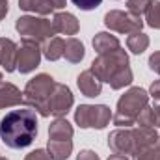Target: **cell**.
Instances as JSON below:
<instances>
[{
  "label": "cell",
  "instance_id": "obj_23",
  "mask_svg": "<svg viewBox=\"0 0 160 160\" xmlns=\"http://www.w3.org/2000/svg\"><path fill=\"white\" fill-rule=\"evenodd\" d=\"M130 82H132V71H130V67H125V69L119 71L108 84H110V88H114V89H121V88L128 86Z\"/></svg>",
  "mask_w": 160,
  "mask_h": 160
},
{
  "label": "cell",
  "instance_id": "obj_36",
  "mask_svg": "<svg viewBox=\"0 0 160 160\" xmlns=\"http://www.w3.org/2000/svg\"><path fill=\"white\" fill-rule=\"evenodd\" d=\"M108 160H128V158H127L125 155H116V153H114V155H112Z\"/></svg>",
  "mask_w": 160,
  "mask_h": 160
},
{
  "label": "cell",
  "instance_id": "obj_12",
  "mask_svg": "<svg viewBox=\"0 0 160 160\" xmlns=\"http://www.w3.org/2000/svg\"><path fill=\"white\" fill-rule=\"evenodd\" d=\"M52 28L56 34L75 36L78 32V21L73 13H56L52 19Z\"/></svg>",
  "mask_w": 160,
  "mask_h": 160
},
{
  "label": "cell",
  "instance_id": "obj_35",
  "mask_svg": "<svg viewBox=\"0 0 160 160\" xmlns=\"http://www.w3.org/2000/svg\"><path fill=\"white\" fill-rule=\"evenodd\" d=\"M8 13V2H0V19H4Z\"/></svg>",
  "mask_w": 160,
  "mask_h": 160
},
{
  "label": "cell",
  "instance_id": "obj_6",
  "mask_svg": "<svg viewBox=\"0 0 160 160\" xmlns=\"http://www.w3.org/2000/svg\"><path fill=\"white\" fill-rule=\"evenodd\" d=\"M110 118V108L104 104H80L75 112V121L82 128H104Z\"/></svg>",
  "mask_w": 160,
  "mask_h": 160
},
{
  "label": "cell",
  "instance_id": "obj_8",
  "mask_svg": "<svg viewBox=\"0 0 160 160\" xmlns=\"http://www.w3.org/2000/svg\"><path fill=\"white\" fill-rule=\"evenodd\" d=\"M41 50L36 41L22 39V45L17 50V69L21 73H30L39 65Z\"/></svg>",
  "mask_w": 160,
  "mask_h": 160
},
{
  "label": "cell",
  "instance_id": "obj_3",
  "mask_svg": "<svg viewBox=\"0 0 160 160\" xmlns=\"http://www.w3.org/2000/svg\"><path fill=\"white\" fill-rule=\"evenodd\" d=\"M56 82L52 77L48 75H38L36 78H32L26 88H24V102L34 106L41 116H50L48 112V101H50V95H52V89H54Z\"/></svg>",
  "mask_w": 160,
  "mask_h": 160
},
{
  "label": "cell",
  "instance_id": "obj_32",
  "mask_svg": "<svg viewBox=\"0 0 160 160\" xmlns=\"http://www.w3.org/2000/svg\"><path fill=\"white\" fill-rule=\"evenodd\" d=\"M149 93H151V97H153V99L160 101V80H155V82L151 84V89H149Z\"/></svg>",
  "mask_w": 160,
  "mask_h": 160
},
{
  "label": "cell",
  "instance_id": "obj_28",
  "mask_svg": "<svg viewBox=\"0 0 160 160\" xmlns=\"http://www.w3.org/2000/svg\"><path fill=\"white\" fill-rule=\"evenodd\" d=\"M101 2H102V0H73V4H75L77 8H80V9H84V11H89V9L99 8Z\"/></svg>",
  "mask_w": 160,
  "mask_h": 160
},
{
  "label": "cell",
  "instance_id": "obj_20",
  "mask_svg": "<svg viewBox=\"0 0 160 160\" xmlns=\"http://www.w3.org/2000/svg\"><path fill=\"white\" fill-rule=\"evenodd\" d=\"M19 8L24 11H34L39 15H48L54 11L52 4L48 0H19Z\"/></svg>",
  "mask_w": 160,
  "mask_h": 160
},
{
  "label": "cell",
  "instance_id": "obj_21",
  "mask_svg": "<svg viewBox=\"0 0 160 160\" xmlns=\"http://www.w3.org/2000/svg\"><path fill=\"white\" fill-rule=\"evenodd\" d=\"M73 151V142H54V140H48V153L52 160H65Z\"/></svg>",
  "mask_w": 160,
  "mask_h": 160
},
{
  "label": "cell",
  "instance_id": "obj_19",
  "mask_svg": "<svg viewBox=\"0 0 160 160\" xmlns=\"http://www.w3.org/2000/svg\"><path fill=\"white\" fill-rule=\"evenodd\" d=\"M65 60H69L71 63H78L84 58V45L77 38H69L65 39V50H63Z\"/></svg>",
  "mask_w": 160,
  "mask_h": 160
},
{
  "label": "cell",
  "instance_id": "obj_16",
  "mask_svg": "<svg viewBox=\"0 0 160 160\" xmlns=\"http://www.w3.org/2000/svg\"><path fill=\"white\" fill-rule=\"evenodd\" d=\"M73 138V127L65 119L58 118L50 127H48V140L54 142H69Z\"/></svg>",
  "mask_w": 160,
  "mask_h": 160
},
{
  "label": "cell",
  "instance_id": "obj_18",
  "mask_svg": "<svg viewBox=\"0 0 160 160\" xmlns=\"http://www.w3.org/2000/svg\"><path fill=\"white\" fill-rule=\"evenodd\" d=\"M63 50H65V41L62 38H50L47 41V45L43 47V54L50 62H56V60L63 58Z\"/></svg>",
  "mask_w": 160,
  "mask_h": 160
},
{
  "label": "cell",
  "instance_id": "obj_30",
  "mask_svg": "<svg viewBox=\"0 0 160 160\" xmlns=\"http://www.w3.org/2000/svg\"><path fill=\"white\" fill-rule=\"evenodd\" d=\"M149 67H151V71H155L157 75H160V52L151 54V58H149Z\"/></svg>",
  "mask_w": 160,
  "mask_h": 160
},
{
  "label": "cell",
  "instance_id": "obj_5",
  "mask_svg": "<svg viewBox=\"0 0 160 160\" xmlns=\"http://www.w3.org/2000/svg\"><path fill=\"white\" fill-rule=\"evenodd\" d=\"M15 28L22 36V39L36 41V43H41L56 34L52 28V22L47 19H39V17H21L17 19Z\"/></svg>",
  "mask_w": 160,
  "mask_h": 160
},
{
  "label": "cell",
  "instance_id": "obj_1",
  "mask_svg": "<svg viewBox=\"0 0 160 160\" xmlns=\"http://www.w3.org/2000/svg\"><path fill=\"white\" fill-rule=\"evenodd\" d=\"M38 136V118L30 108L11 110L0 121V138L11 149L28 147Z\"/></svg>",
  "mask_w": 160,
  "mask_h": 160
},
{
  "label": "cell",
  "instance_id": "obj_38",
  "mask_svg": "<svg viewBox=\"0 0 160 160\" xmlns=\"http://www.w3.org/2000/svg\"><path fill=\"white\" fill-rule=\"evenodd\" d=\"M0 2H8V0H0Z\"/></svg>",
  "mask_w": 160,
  "mask_h": 160
},
{
  "label": "cell",
  "instance_id": "obj_37",
  "mask_svg": "<svg viewBox=\"0 0 160 160\" xmlns=\"http://www.w3.org/2000/svg\"><path fill=\"white\" fill-rule=\"evenodd\" d=\"M0 82H2V73H0Z\"/></svg>",
  "mask_w": 160,
  "mask_h": 160
},
{
  "label": "cell",
  "instance_id": "obj_34",
  "mask_svg": "<svg viewBox=\"0 0 160 160\" xmlns=\"http://www.w3.org/2000/svg\"><path fill=\"white\" fill-rule=\"evenodd\" d=\"M52 4L54 9H60V8H65V0H48Z\"/></svg>",
  "mask_w": 160,
  "mask_h": 160
},
{
  "label": "cell",
  "instance_id": "obj_15",
  "mask_svg": "<svg viewBox=\"0 0 160 160\" xmlns=\"http://www.w3.org/2000/svg\"><path fill=\"white\" fill-rule=\"evenodd\" d=\"M22 101H24V95L21 93L19 88L8 82H0V108L15 106V104H21Z\"/></svg>",
  "mask_w": 160,
  "mask_h": 160
},
{
  "label": "cell",
  "instance_id": "obj_10",
  "mask_svg": "<svg viewBox=\"0 0 160 160\" xmlns=\"http://www.w3.org/2000/svg\"><path fill=\"white\" fill-rule=\"evenodd\" d=\"M108 145L116 155H136L134 151V138H132V130H123L118 128L108 136Z\"/></svg>",
  "mask_w": 160,
  "mask_h": 160
},
{
  "label": "cell",
  "instance_id": "obj_17",
  "mask_svg": "<svg viewBox=\"0 0 160 160\" xmlns=\"http://www.w3.org/2000/svg\"><path fill=\"white\" fill-rule=\"evenodd\" d=\"M93 47H95V50H97L99 54H108V52H114V50L121 48L118 38H114V36H110V34H106V32H101V34L95 36Z\"/></svg>",
  "mask_w": 160,
  "mask_h": 160
},
{
  "label": "cell",
  "instance_id": "obj_4",
  "mask_svg": "<svg viewBox=\"0 0 160 160\" xmlns=\"http://www.w3.org/2000/svg\"><path fill=\"white\" fill-rule=\"evenodd\" d=\"M125 67H128V56L123 48H118L108 54H99V58L93 60L89 71L101 82H110Z\"/></svg>",
  "mask_w": 160,
  "mask_h": 160
},
{
  "label": "cell",
  "instance_id": "obj_2",
  "mask_svg": "<svg viewBox=\"0 0 160 160\" xmlns=\"http://www.w3.org/2000/svg\"><path fill=\"white\" fill-rule=\"evenodd\" d=\"M149 95L142 88H130L119 101H118V112L114 116V125L118 127H130L136 123L138 114L147 106Z\"/></svg>",
  "mask_w": 160,
  "mask_h": 160
},
{
  "label": "cell",
  "instance_id": "obj_22",
  "mask_svg": "<svg viewBox=\"0 0 160 160\" xmlns=\"http://www.w3.org/2000/svg\"><path fill=\"white\" fill-rule=\"evenodd\" d=\"M127 47H128V50H132L134 54H142V52L149 47V38H147L145 34H142V32H134V34L128 36Z\"/></svg>",
  "mask_w": 160,
  "mask_h": 160
},
{
  "label": "cell",
  "instance_id": "obj_26",
  "mask_svg": "<svg viewBox=\"0 0 160 160\" xmlns=\"http://www.w3.org/2000/svg\"><path fill=\"white\" fill-rule=\"evenodd\" d=\"M136 123H138L140 127H155V114H153V108L145 106V108L138 114Z\"/></svg>",
  "mask_w": 160,
  "mask_h": 160
},
{
  "label": "cell",
  "instance_id": "obj_14",
  "mask_svg": "<svg viewBox=\"0 0 160 160\" xmlns=\"http://www.w3.org/2000/svg\"><path fill=\"white\" fill-rule=\"evenodd\" d=\"M77 84H78L80 91H82L86 97H97V95H101L102 82L97 78L89 69H88V71H84V73L80 75L78 80H77Z\"/></svg>",
  "mask_w": 160,
  "mask_h": 160
},
{
  "label": "cell",
  "instance_id": "obj_25",
  "mask_svg": "<svg viewBox=\"0 0 160 160\" xmlns=\"http://www.w3.org/2000/svg\"><path fill=\"white\" fill-rule=\"evenodd\" d=\"M147 24L151 28H160V2H153L147 9Z\"/></svg>",
  "mask_w": 160,
  "mask_h": 160
},
{
  "label": "cell",
  "instance_id": "obj_40",
  "mask_svg": "<svg viewBox=\"0 0 160 160\" xmlns=\"http://www.w3.org/2000/svg\"><path fill=\"white\" fill-rule=\"evenodd\" d=\"M158 145H160V143H158Z\"/></svg>",
  "mask_w": 160,
  "mask_h": 160
},
{
  "label": "cell",
  "instance_id": "obj_39",
  "mask_svg": "<svg viewBox=\"0 0 160 160\" xmlns=\"http://www.w3.org/2000/svg\"><path fill=\"white\" fill-rule=\"evenodd\" d=\"M0 160H6V158H0Z\"/></svg>",
  "mask_w": 160,
  "mask_h": 160
},
{
  "label": "cell",
  "instance_id": "obj_29",
  "mask_svg": "<svg viewBox=\"0 0 160 160\" xmlns=\"http://www.w3.org/2000/svg\"><path fill=\"white\" fill-rule=\"evenodd\" d=\"M24 160H52V157H50V153H47L45 149H36V151H32L30 155H26Z\"/></svg>",
  "mask_w": 160,
  "mask_h": 160
},
{
  "label": "cell",
  "instance_id": "obj_33",
  "mask_svg": "<svg viewBox=\"0 0 160 160\" xmlns=\"http://www.w3.org/2000/svg\"><path fill=\"white\" fill-rule=\"evenodd\" d=\"M153 114H155V127H160V104L153 108Z\"/></svg>",
  "mask_w": 160,
  "mask_h": 160
},
{
  "label": "cell",
  "instance_id": "obj_13",
  "mask_svg": "<svg viewBox=\"0 0 160 160\" xmlns=\"http://www.w3.org/2000/svg\"><path fill=\"white\" fill-rule=\"evenodd\" d=\"M132 138H134V151L136 155L142 151V149H147L151 145L157 143L158 136H157V130L153 127H138L132 130Z\"/></svg>",
  "mask_w": 160,
  "mask_h": 160
},
{
  "label": "cell",
  "instance_id": "obj_31",
  "mask_svg": "<svg viewBox=\"0 0 160 160\" xmlns=\"http://www.w3.org/2000/svg\"><path fill=\"white\" fill-rule=\"evenodd\" d=\"M77 160H101V158H99V155H97V153H93V151L86 149V151H82L78 157H77Z\"/></svg>",
  "mask_w": 160,
  "mask_h": 160
},
{
  "label": "cell",
  "instance_id": "obj_24",
  "mask_svg": "<svg viewBox=\"0 0 160 160\" xmlns=\"http://www.w3.org/2000/svg\"><path fill=\"white\" fill-rule=\"evenodd\" d=\"M151 0H127V8L130 13L134 15H142V13H147V9L151 8Z\"/></svg>",
  "mask_w": 160,
  "mask_h": 160
},
{
  "label": "cell",
  "instance_id": "obj_27",
  "mask_svg": "<svg viewBox=\"0 0 160 160\" xmlns=\"http://www.w3.org/2000/svg\"><path fill=\"white\" fill-rule=\"evenodd\" d=\"M136 160H160V145L155 143L147 149H142L136 155Z\"/></svg>",
  "mask_w": 160,
  "mask_h": 160
},
{
  "label": "cell",
  "instance_id": "obj_9",
  "mask_svg": "<svg viewBox=\"0 0 160 160\" xmlns=\"http://www.w3.org/2000/svg\"><path fill=\"white\" fill-rule=\"evenodd\" d=\"M73 106V93L65 84H56L48 101V112L56 118H62Z\"/></svg>",
  "mask_w": 160,
  "mask_h": 160
},
{
  "label": "cell",
  "instance_id": "obj_11",
  "mask_svg": "<svg viewBox=\"0 0 160 160\" xmlns=\"http://www.w3.org/2000/svg\"><path fill=\"white\" fill-rule=\"evenodd\" d=\"M17 45L11 39H6V38H0V65L11 73L17 69Z\"/></svg>",
  "mask_w": 160,
  "mask_h": 160
},
{
  "label": "cell",
  "instance_id": "obj_7",
  "mask_svg": "<svg viewBox=\"0 0 160 160\" xmlns=\"http://www.w3.org/2000/svg\"><path fill=\"white\" fill-rule=\"evenodd\" d=\"M104 24L110 30H116L119 34H134V32H142L143 21L140 15H134L130 11L125 13L119 9H114L104 15Z\"/></svg>",
  "mask_w": 160,
  "mask_h": 160
}]
</instances>
